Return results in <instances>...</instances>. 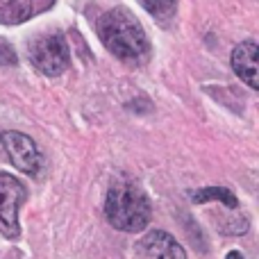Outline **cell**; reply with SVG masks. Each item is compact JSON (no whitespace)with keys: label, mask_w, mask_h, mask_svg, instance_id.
Returning a JSON list of instances; mask_svg holds the SVG:
<instances>
[{"label":"cell","mask_w":259,"mask_h":259,"mask_svg":"<svg viewBox=\"0 0 259 259\" xmlns=\"http://www.w3.org/2000/svg\"><path fill=\"white\" fill-rule=\"evenodd\" d=\"M105 216L121 232H139L150 223V200L134 182L118 180L107 191Z\"/></svg>","instance_id":"7a4b0ae2"},{"label":"cell","mask_w":259,"mask_h":259,"mask_svg":"<svg viewBox=\"0 0 259 259\" xmlns=\"http://www.w3.org/2000/svg\"><path fill=\"white\" fill-rule=\"evenodd\" d=\"M141 5L159 21H166V18L173 16L175 12V0H141Z\"/></svg>","instance_id":"30bf717a"},{"label":"cell","mask_w":259,"mask_h":259,"mask_svg":"<svg viewBox=\"0 0 259 259\" xmlns=\"http://www.w3.org/2000/svg\"><path fill=\"white\" fill-rule=\"evenodd\" d=\"M32 14V0H0V21L21 23Z\"/></svg>","instance_id":"9c48e42d"},{"label":"cell","mask_w":259,"mask_h":259,"mask_svg":"<svg viewBox=\"0 0 259 259\" xmlns=\"http://www.w3.org/2000/svg\"><path fill=\"white\" fill-rule=\"evenodd\" d=\"M257 64H259V46L255 41H243L232 50V71L250 89H259Z\"/></svg>","instance_id":"52a82bcc"},{"label":"cell","mask_w":259,"mask_h":259,"mask_svg":"<svg viewBox=\"0 0 259 259\" xmlns=\"http://www.w3.org/2000/svg\"><path fill=\"white\" fill-rule=\"evenodd\" d=\"M3 146L18 170L27 175H36L41 170V152L27 134L16 132V130L3 132Z\"/></svg>","instance_id":"5b68a950"},{"label":"cell","mask_w":259,"mask_h":259,"mask_svg":"<svg viewBox=\"0 0 259 259\" xmlns=\"http://www.w3.org/2000/svg\"><path fill=\"white\" fill-rule=\"evenodd\" d=\"M98 34L105 48L123 62L137 64L150 53V44L139 18L125 7L105 12L98 18Z\"/></svg>","instance_id":"6da1fadb"},{"label":"cell","mask_w":259,"mask_h":259,"mask_svg":"<svg viewBox=\"0 0 259 259\" xmlns=\"http://www.w3.org/2000/svg\"><path fill=\"white\" fill-rule=\"evenodd\" d=\"M191 200L196 202V205H202V202H223L225 207H230V209H237L239 207V200L237 196H234L230 189L225 187H205V189H193L191 191Z\"/></svg>","instance_id":"ba28073f"},{"label":"cell","mask_w":259,"mask_h":259,"mask_svg":"<svg viewBox=\"0 0 259 259\" xmlns=\"http://www.w3.org/2000/svg\"><path fill=\"white\" fill-rule=\"evenodd\" d=\"M27 55H30L32 66L50 77L62 75L68 68V62H71L66 39H64L62 34H57V32H53V34H41V36H36V39H32L30 48H27Z\"/></svg>","instance_id":"3957f363"},{"label":"cell","mask_w":259,"mask_h":259,"mask_svg":"<svg viewBox=\"0 0 259 259\" xmlns=\"http://www.w3.org/2000/svg\"><path fill=\"white\" fill-rule=\"evenodd\" d=\"M25 200V187L14 175L0 173V232L18 237V209Z\"/></svg>","instance_id":"277c9868"},{"label":"cell","mask_w":259,"mask_h":259,"mask_svg":"<svg viewBox=\"0 0 259 259\" xmlns=\"http://www.w3.org/2000/svg\"><path fill=\"white\" fill-rule=\"evenodd\" d=\"M228 259H243V255L239 250H232V252H228Z\"/></svg>","instance_id":"8fae6325"},{"label":"cell","mask_w":259,"mask_h":259,"mask_svg":"<svg viewBox=\"0 0 259 259\" xmlns=\"http://www.w3.org/2000/svg\"><path fill=\"white\" fill-rule=\"evenodd\" d=\"M137 246L143 259H187V252L178 239L164 230H150Z\"/></svg>","instance_id":"8992f818"}]
</instances>
